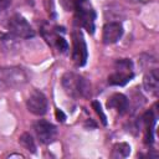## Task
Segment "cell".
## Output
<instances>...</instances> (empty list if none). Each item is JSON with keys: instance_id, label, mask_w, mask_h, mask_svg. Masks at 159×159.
Listing matches in <instances>:
<instances>
[{"instance_id": "ba28073f", "label": "cell", "mask_w": 159, "mask_h": 159, "mask_svg": "<svg viewBox=\"0 0 159 159\" xmlns=\"http://www.w3.org/2000/svg\"><path fill=\"white\" fill-rule=\"evenodd\" d=\"M34 129L36 132L37 138L43 144H48V143L53 142V139L56 137V133H57L56 127L52 123H50L47 120H43V119L36 122L35 125H34Z\"/></svg>"}, {"instance_id": "277c9868", "label": "cell", "mask_w": 159, "mask_h": 159, "mask_svg": "<svg viewBox=\"0 0 159 159\" xmlns=\"http://www.w3.org/2000/svg\"><path fill=\"white\" fill-rule=\"evenodd\" d=\"M116 71L108 76V83L112 86H124L133 77V63L128 58H122L116 61Z\"/></svg>"}, {"instance_id": "7c38bea8", "label": "cell", "mask_w": 159, "mask_h": 159, "mask_svg": "<svg viewBox=\"0 0 159 159\" xmlns=\"http://www.w3.org/2000/svg\"><path fill=\"white\" fill-rule=\"evenodd\" d=\"M130 153V147L127 143H118L113 147L112 158H125Z\"/></svg>"}, {"instance_id": "6da1fadb", "label": "cell", "mask_w": 159, "mask_h": 159, "mask_svg": "<svg viewBox=\"0 0 159 159\" xmlns=\"http://www.w3.org/2000/svg\"><path fill=\"white\" fill-rule=\"evenodd\" d=\"M65 92L72 98H87L91 94V83L81 75L75 72H67L61 80Z\"/></svg>"}, {"instance_id": "5b68a950", "label": "cell", "mask_w": 159, "mask_h": 159, "mask_svg": "<svg viewBox=\"0 0 159 159\" xmlns=\"http://www.w3.org/2000/svg\"><path fill=\"white\" fill-rule=\"evenodd\" d=\"M7 29L11 35L20 39H30L35 36V31L25 17L19 14L12 15L7 21Z\"/></svg>"}, {"instance_id": "3957f363", "label": "cell", "mask_w": 159, "mask_h": 159, "mask_svg": "<svg viewBox=\"0 0 159 159\" xmlns=\"http://www.w3.org/2000/svg\"><path fill=\"white\" fill-rule=\"evenodd\" d=\"M75 24L84 27L89 34L94 32L96 11L89 0H75Z\"/></svg>"}, {"instance_id": "e0dca14e", "label": "cell", "mask_w": 159, "mask_h": 159, "mask_svg": "<svg viewBox=\"0 0 159 159\" xmlns=\"http://www.w3.org/2000/svg\"><path fill=\"white\" fill-rule=\"evenodd\" d=\"M10 4V0H0V12L7 7V5Z\"/></svg>"}, {"instance_id": "9c48e42d", "label": "cell", "mask_w": 159, "mask_h": 159, "mask_svg": "<svg viewBox=\"0 0 159 159\" xmlns=\"http://www.w3.org/2000/svg\"><path fill=\"white\" fill-rule=\"evenodd\" d=\"M124 30L122 24L117 22V21H111L107 22L103 26V34H102V40L106 45H112L116 43L123 35Z\"/></svg>"}, {"instance_id": "2e32d148", "label": "cell", "mask_w": 159, "mask_h": 159, "mask_svg": "<svg viewBox=\"0 0 159 159\" xmlns=\"http://www.w3.org/2000/svg\"><path fill=\"white\" fill-rule=\"evenodd\" d=\"M56 118H57V120H61V122H63V120L66 119V116L63 114V112H62V111H60V109H56Z\"/></svg>"}, {"instance_id": "8fae6325", "label": "cell", "mask_w": 159, "mask_h": 159, "mask_svg": "<svg viewBox=\"0 0 159 159\" xmlns=\"http://www.w3.org/2000/svg\"><path fill=\"white\" fill-rule=\"evenodd\" d=\"M107 107L108 108H114L119 114H124L128 111L129 102H128V98L124 94H122V93H114V94H112L108 98Z\"/></svg>"}, {"instance_id": "8992f818", "label": "cell", "mask_w": 159, "mask_h": 159, "mask_svg": "<svg viewBox=\"0 0 159 159\" xmlns=\"http://www.w3.org/2000/svg\"><path fill=\"white\" fill-rule=\"evenodd\" d=\"M72 60L76 66H84L88 58L87 45L84 37L80 30H75L72 32Z\"/></svg>"}, {"instance_id": "5bb4252c", "label": "cell", "mask_w": 159, "mask_h": 159, "mask_svg": "<svg viewBox=\"0 0 159 159\" xmlns=\"http://www.w3.org/2000/svg\"><path fill=\"white\" fill-rule=\"evenodd\" d=\"M53 39H55V43H56V47L58 48V51L60 52H66L67 48H68V45H67L66 40L61 36H53Z\"/></svg>"}, {"instance_id": "7a4b0ae2", "label": "cell", "mask_w": 159, "mask_h": 159, "mask_svg": "<svg viewBox=\"0 0 159 159\" xmlns=\"http://www.w3.org/2000/svg\"><path fill=\"white\" fill-rule=\"evenodd\" d=\"M29 76L26 71L20 66H5L0 67V91H7L19 88L26 84Z\"/></svg>"}, {"instance_id": "9a60e30c", "label": "cell", "mask_w": 159, "mask_h": 159, "mask_svg": "<svg viewBox=\"0 0 159 159\" xmlns=\"http://www.w3.org/2000/svg\"><path fill=\"white\" fill-rule=\"evenodd\" d=\"M92 106H93L96 113H97L98 116H101V120H102V123H103V124H107V120H106L107 118H106V116H104V113H103V111H102V107H101L99 102L94 101V102H92Z\"/></svg>"}, {"instance_id": "52a82bcc", "label": "cell", "mask_w": 159, "mask_h": 159, "mask_svg": "<svg viewBox=\"0 0 159 159\" xmlns=\"http://www.w3.org/2000/svg\"><path fill=\"white\" fill-rule=\"evenodd\" d=\"M26 107L32 114L43 116L47 112V98L39 89H32L26 101Z\"/></svg>"}, {"instance_id": "30bf717a", "label": "cell", "mask_w": 159, "mask_h": 159, "mask_svg": "<svg viewBox=\"0 0 159 159\" xmlns=\"http://www.w3.org/2000/svg\"><path fill=\"white\" fill-rule=\"evenodd\" d=\"M143 87L144 89L153 96L158 94L159 91V73L157 68L150 70L149 72H147L143 77Z\"/></svg>"}, {"instance_id": "4fadbf2b", "label": "cell", "mask_w": 159, "mask_h": 159, "mask_svg": "<svg viewBox=\"0 0 159 159\" xmlns=\"http://www.w3.org/2000/svg\"><path fill=\"white\" fill-rule=\"evenodd\" d=\"M19 142H20V144H21L26 150H29V152H31V153H35V152H36V144H35V140H34V138L31 137V134H29V133L21 134L20 138H19Z\"/></svg>"}, {"instance_id": "ac0fdd59", "label": "cell", "mask_w": 159, "mask_h": 159, "mask_svg": "<svg viewBox=\"0 0 159 159\" xmlns=\"http://www.w3.org/2000/svg\"><path fill=\"white\" fill-rule=\"evenodd\" d=\"M130 1H134L135 2V1H139V0H130Z\"/></svg>"}]
</instances>
